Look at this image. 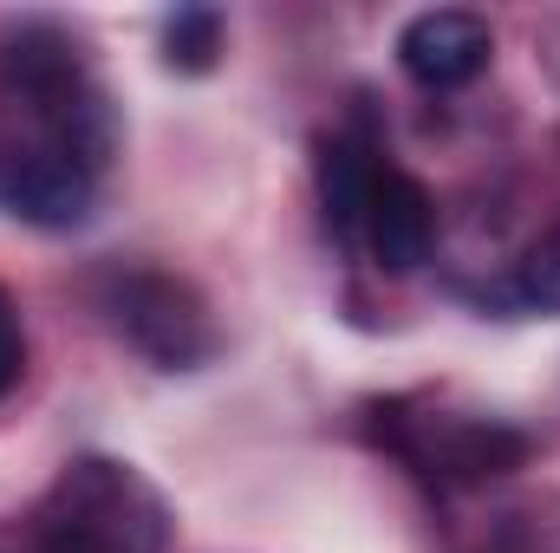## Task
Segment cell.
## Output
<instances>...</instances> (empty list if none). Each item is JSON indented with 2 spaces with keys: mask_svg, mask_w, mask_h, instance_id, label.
<instances>
[{
  "mask_svg": "<svg viewBox=\"0 0 560 553\" xmlns=\"http://www.w3.org/2000/svg\"><path fill=\"white\" fill-rule=\"evenodd\" d=\"M118 156V111L92 85L79 39L33 20L0 46V215L79 228Z\"/></svg>",
  "mask_w": 560,
  "mask_h": 553,
  "instance_id": "obj_1",
  "label": "cell"
},
{
  "mask_svg": "<svg viewBox=\"0 0 560 553\" xmlns=\"http://www.w3.org/2000/svg\"><path fill=\"white\" fill-rule=\"evenodd\" d=\"M33 541L39 553H170V508L131 462L72 456L33 515Z\"/></svg>",
  "mask_w": 560,
  "mask_h": 553,
  "instance_id": "obj_2",
  "label": "cell"
},
{
  "mask_svg": "<svg viewBox=\"0 0 560 553\" xmlns=\"http://www.w3.org/2000/svg\"><path fill=\"white\" fill-rule=\"evenodd\" d=\"M372 430L392 456H405L418 475L443 482V489H476L495 482L509 469H522L535 456V436L515 430L509 416L482 411H430V404H372Z\"/></svg>",
  "mask_w": 560,
  "mask_h": 553,
  "instance_id": "obj_3",
  "label": "cell"
},
{
  "mask_svg": "<svg viewBox=\"0 0 560 553\" xmlns=\"http://www.w3.org/2000/svg\"><path fill=\"white\" fill-rule=\"evenodd\" d=\"M98 313L156 372H196L215 358V319L202 293L163 268H112L98 280Z\"/></svg>",
  "mask_w": 560,
  "mask_h": 553,
  "instance_id": "obj_4",
  "label": "cell"
},
{
  "mask_svg": "<svg viewBox=\"0 0 560 553\" xmlns=\"http://www.w3.org/2000/svg\"><path fill=\"white\" fill-rule=\"evenodd\" d=\"M352 248L372 255V268L385 274H418L436 248V196L423 189L405 163H378L365 202H359V228H352Z\"/></svg>",
  "mask_w": 560,
  "mask_h": 553,
  "instance_id": "obj_5",
  "label": "cell"
},
{
  "mask_svg": "<svg viewBox=\"0 0 560 553\" xmlns=\"http://www.w3.org/2000/svg\"><path fill=\"white\" fill-rule=\"evenodd\" d=\"M489 52H495V33L469 7H430L398 33V66L418 92H463L469 79L489 72Z\"/></svg>",
  "mask_w": 560,
  "mask_h": 553,
  "instance_id": "obj_6",
  "label": "cell"
},
{
  "mask_svg": "<svg viewBox=\"0 0 560 553\" xmlns=\"http://www.w3.org/2000/svg\"><path fill=\"white\" fill-rule=\"evenodd\" d=\"M378 163H385V150H378V138H365V131H332V138H319L313 176H319V209H326V228H332L339 248H352L359 202H365Z\"/></svg>",
  "mask_w": 560,
  "mask_h": 553,
  "instance_id": "obj_7",
  "label": "cell"
},
{
  "mask_svg": "<svg viewBox=\"0 0 560 553\" xmlns=\"http://www.w3.org/2000/svg\"><path fill=\"white\" fill-rule=\"evenodd\" d=\"M495 306H522V313H560V228L515 261V274L495 286Z\"/></svg>",
  "mask_w": 560,
  "mask_h": 553,
  "instance_id": "obj_8",
  "label": "cell"
},
{
  "mask_svg": "<svg viewBox=\"0 0 560 553\" xmlns=\"http://www.w3.org/2000/svg\"><path fill=\"white\" fill-rule=\"evenodd\" d=\"M222 13L215 7H183V13H170L163 20V59L176 66V72H209L215 59H222Z\"/></svg>",
  "mask_w": 560,
  "mask_h": 553,
  "instance_id": "obj_9",
  "label": "cell"
},
{
  "mask_svg": "<svg viewBox=\"0 0 560 553\" xmlns=\"http://www.w3.org/2000/svg\"><path fill=\"white\" fill-rule=\"evenodd\" d=\"M20 372H26V326H20V306H13V293L0 286V398L20 385Z\"/></svg>",
  "mask_w": 560,
  "mask_h": 553,
  "instance_id": "obj_10",
  "label": "cell"
}]
</instances>
